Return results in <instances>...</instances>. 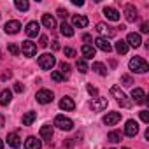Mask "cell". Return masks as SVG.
Masks as SVG:
<instances>
[{
  "label": "cell",
  "instance_id": "cell-1",
  "mask_svg": "<svg viewBox=\"0 0 149 149\" xmlns=\"http://www.w3.org/2000/svg\"><path fill=\"white\" fill-rule=\"evenodd\" d=\"M130 70L132 72H137V74H146L149 70V65H147V61L144 58L135 56V58L130 60Z\"/></svg>",
  "mask_w": 149,
  "mask_h": 149
},
{
  "label": "cell",
  "instance_id": "cell-2",
  "mask_svg": "<svg viewBox=\"0 0 149 149\" xmlns=\"http://www.w3.org/2000/svg\"><path fill=\"white\" fill-rule=\"evenodd\" d=\"M111 93H112V97L118 100V104H119L121 107H125V109H130V107H132V100H128V97L121 91L119 86H112V88H111Z\"/></svg>",
  "mask_w": 149,
  "mask_h": 149
},
{
  "label": "cell",
  "instance_id": "cell-3",
  "mask_svg": "<svg viewBox=\"0 0 149 149\" xmlns=\"http://www.w3.org/2000/svg\"><path fill=\"white\" fill-rule=\"evenodd\" d=\"M54 63H56V58L53 54H49V53H44V54L39 56V67L42 70H51L54 67Z\"/></svg>",
  "mask_w": 149,
  "mask_h": 149
},
{
  "label": "cell",
  "instance_id": "cell-4",
  "mask_svg": "<svg viewBox=\"0 0 149 149\" xmlns=\"http://www.w3.org/2000/svg\"><path fill=\"white\" fill-rule=\"evenodd\" d=\"M54 126H58L60 130L68 132V130H72V128H74V121L60 114V116H56V118H54Z\"/></svg>",
  "mask_w": 149,
  "mask_h": 149
},
{
  "label": "cell",
  "instance_id": "cell-5",
  "mask_svg": "<svg viewBox=\"0 0 149 149\" xmlns=\"http://www.w3.org/2000/svg\"><path fill=\"white\" fill-rule=\"evenodd\" d=\"M35 98H37L39 104H49V102H53L54 95H53V91H49V90H40V91H37Z\"/></svg>",
  "mask_w": 149,
  "mask_h": 149
},
{
  "label": "cell",
  "instance_id": "cell-6",
  "mask_svg": "<svg viewBox=\"0 0 149 149\" xmlns=\"http://www.w3.org/2000/svg\"><path fill=\"white\" fill-rule=\"evenodd\" d=\"M90 107H91L95 112H102L104 109H107V98H102V97L93 98V100L90 102Z\"/></svg>",
  "mask_w": 149,
  "mask_h": 149
},
{
  "label": "cell",
  "instance_id": "cell-7",
  "mask_svg": "<svg viewBox=\"0 0 149 149\" xmlns=\"http://www.w3.org/2000/svg\"><path fill=\"white\" fill-rule=\"evenodd\" d=\"M97 32H98L100 35H104V39H107V37H114V35H116V30L111 28V26L105 25V23H98V25H97Z\"/></svg>",
  "mask_w": 149,
  "mask_h": 149
},
{
  "label": "cell",
  "instance_id": "cell-8",
  "mask_svg": "<svg viewBox=\"0 0 149 149\" xmlns=\"http://www.w3.org/2000/svg\"><path fill=\"white\" fill-rule=\"evenodd\" d=\"M119 121H121V112H107V116H104V125L107 126H114Z\"/></svg>",
  "mask_w": 149,
  "mask_h": 149
},
{
  "label": "cell",
  "instance_id": "cell-9",
  "mask_svg": "<svg viewBox=\"0 0 149 149\" xmlns=\"http://www.w3.org/2000/svg\"><path fill=\"white\" fill-rule=\"evenodd\" d=\"M95 46H97L98 49H102L104 53H111V51H112V46H111V42H109L107 39H104V37H98V39H95Z\"/></svg>",
  "mask_w": 149,
  "mask_h": 149
},
{
  "label": "cell",
  "instance_id": "cell-10",
  "mask_svg": "<svg viewBox=\"0 0 149 149\" xmlns=\"http://www.w3.org/2000/svg\"><path fill=\"white\" fill-rule=\"evenodd\" d=\"M21 49H23L25 56H35V53H37V46L33 42H30V40H25L23 46H21Z\"/></svg>",
  "mask_w": 149,
  "mask_h": 149
},
{
  "label": "cell",
  "instance_id": "cell-11",
  "mask_svg": "<svg viewBox=\"0 0 149 149\" xmlns=\"http://www.w3.org/2000/svg\"><path fill=\"white\" fill-rule=\"evenodd\" d=\"M125 133H126L128 137H135V135L139 133V125H137V121H133V119L126 121V126H125Z\"/></svg>",
  "mask_w": 149,
  "mask_h": 149
},
{
  "label": "cell",
  "instance_id": "cell-12",
  "mask_svg": "<svg viewBox=\"0 0 149 149\" xmlns=\"http://www.w3.org/2000/svg\"><path fill=\"white\" fill-rule=\"evenodd\" d=\"M72 25L77 26V28H86L88 26V18L81 16V14H74L72 16Z\"/></svg>",
  "mask_w": 149,
  "mask_h": 149
},
{
  "label": "cell",
  "instance_id": "cell-13",
  "mask_svg": "<svg viewBox=\"0 0 149 149\" xmlns=\"http://www.w3.org/2000/svg\"><path fill=\"white\" fill-rule=\"evenodd\" d=\"M19 28H21V23H19V21H16V19L7 21V23H6V26H4L6 33H18V32H19Z\"/></svg>",
  "mask_w": 149,
  "mask_h": 149
},
{
  "label": "cell",
  "instance_id": "cell-14",
  "mask_svg": "<svg viewBox=\"0 0 149 149\" xmlns=\"http://www.w3.org/2000/svg\"><path fill=\"white\" fill-rule=\"evenodd\" d=\"M39 32H40V25H39L37 21H30V23L26 25V35H28V37H37Z\"/></svg>",
  "mask_w": 149,
  "mask_h": 149
},
{
  "label": "cell",
  "instance_id": "cell-15",
  "mask_svg": "<svg viewBox=\"0 0 149 149\" xmlns=\"http://www.w3.org/2000/svg\"><path fill=\"white\" fill-rule=\"evenodd\" d=\"M128 46H132V47H139L140 44H142V39H140V35L139 33H128V37H126V40H125Z\"/></svg>",
  "mask_w": 149,
  "mask_h": 149
},
{
  "label": "cell",
  "instance_id": "cell-16",
  "mask_svg": "<svg viewBox=\"0 0 149 149\" xmlns=\"http://www.w3.org/2000/svg\"><path fill=\"white\" fill-rule=\"evenodd\" d=\"M132 98H133L135 104H146V93H144V90L142 88H135L132 91Z\"/></svg>",
  "mask_w": 149,
  "mask_h": 149
},
{
  "label": "cell",
  "instance_id": "cell-17",
  "mask_svg": "<svg viewBox=\"0 0 149 149\" xmlns=\"http://www.w3.org/2000/svg\"><path fill=\"white\" fill-rule=\"evenodd\" d=\"M40 147H42V142L37 137H28L25 140V149H40Z\"/></svg>",
  "mask_w": 149,
  "mask_h": 149
},
{
  "label": "cell",
  "instance_id": "cell-18",
  "mask_svg": "<svg viewBox=\"0 0 149 149\" xmlns=\"http://www.w3.org/2000/svg\"><path fill=\"white\" fill-rule=\"evenodd\" d=\"M60 109H63V111H74V109H76V104H74V100L70 97H63L60 100Z\"/></svg>",
  "mask_w": 149,
  "mask_h": 149
},
{
  "label": "cell",
  "instance_id": "cell-19",
  "mask_svg": "<svg viewBox=\"0 0 149 149\" xmlns=\"http://www.w3.org/2000/svg\"><path fill=\"white\" fill-rule=\"evenodd\" d=\"M125 16H126L128 21H135V19H137V9H135V6L126 4V6H125Z\"/></svg>",
  "mask_w": 149,
  "mask_h": 149
},
{
  "label": "cell",
  "instance_id": "cell-20",
  "mask_svg": "<svg viewBox=\"0 0 149 149\" xmlns=\"http://www.w3.org/2000/svg\"><path fill=\"white\" fill-rule=\"evenodd\" d=\"M81 53H83V56H84V60H91L93 56H95V47L91 46V44H84L83 47H81Z\"/></svg>",
  "mask_w": 149,
  "mask_h": 149
},
{
  "label": "cell",
  "instance_id": "cell-21",
  "mask_svg": "<svg viewBox=\"0 0 149 149\" xmlns=\"http://www.w3.org/2000/svg\"><path fill=\"white\" fill-rule=\"evenodd\" d=\"M40 137H42L44 140L51 142V139H53V126H51V125H44V126H40Z\"/></svg>",
  "mask_w": 149,
  "mask_h": 149
},
{
  "label": "cell",
  "instance_id": "cell-22",
  "mask_svg": "<svg viewBox=\"0 0 149 149\" xmlns=\"http://www.w3.org/2000/svg\"><path fill=\"white\" fill-rule=\"evenodd\" d=\"M104 14H105V18L111 19V21H118V19H119V13H118V9H114V7H105V9H104Z\"/></svg>",
  "mask_w": 149,
  "mask_h": 149
},
{
  "label": "cell",
  "instance_id": "cell-23",
  "mask_svg": "<svg viewBox=\"0 0 149 149\" xmlns=\"http://www.w3.org/2000/svg\"><path fill=\"white\" fill-rule=\"evenodd\" d=\"M7 144H9L11 147L18 149V147L21 146V139H19V135H18V133H9V135H7Z\"/></svg>",
  "mask_w": 149,
  "mask_h": 149
},
{
  "label": "cell",
  "instance_id": "cell-24",
  "mask_svg": "<svg viewBox=\"0 0 149 149\" xmlns=\"http://www.w3.org/2000/svg\"><path fill=\"white\" fill-rule=\"evenodd\" d=\"M42 25L46 26V28H56V19L51 16V14H42Z\"/></svg>",
  "mask_w": 149,
  "mask_h": 149
},
{
  "label": "cell",
  "instance_id": "cell-25",
  "mask_svg": "<svg viewBox=\"0 0 149 149\" xmlns=\"http://www.w3.org/2000/svg\"><path fill=\"white\" fill-rule=\"evenodd\" d=\"M11 100H13V91L4 90L2 93H0V105H9Z\"/></svg>",
  "mask_w": 149,
  "mask_h": 149
},
{
  "label": "cell",
  "instance_id": "cell-26",
  "mask_svg": "<svg viewBox=\"0 0 149 149\" xmlns=\"http://www.w3.org/2000/svg\"><path fill=\"white\" fill-rule=\"evenodd\" d=\"M60 32H61V35H65V37H72L74 35V26H70L68 23H61L60 25Z\"/></svg>",
  "mask_w": 149,
  "mask_h": 149
},
{
  "label": "cell",
  "instance_id": "cell-27",
  "mask_svg": "<svg viewBox=\"0 0 149 149\" xmlns=\"http://www.w3.org/2000/svg\"><path fill=\"white\" fill-rule=\"evenodd\" d=\"M35 119H37V112L30 111V112H26V114L23 116V125H25V126H30Z\"/></svg>",
  "mask_w": 149,
  "mask_h": 149
},
{
  "label": "cell",
  "instance_id": "cell-28",
  "mask_svg": "<svg viewBox=\"0 0 149 149\" xmlns=\"http://www.w3.org/2000/svg\"><path fill=\"white\" fill-rule=\"evenodd\" d=\"M93 70L98 74V76H107V68H105V65L100 63V61H95V63H93Z\"/></svg>",
  "mask_w": 149,
  "mask_h": 149
},
{
  "label": "cell",
  "instance_id": "cell-29",
  "mask_svg": "<svg viewBox=\"0 0 149 149\" xmlns=\"http://www.w3.org/2000/svg\"><path fill=\"white\" fill-rule=\"evenodd\" d=\"M61 76L65 77V79H68V76H70V65L68 63H65V61H61L60 63V70H58Z\"/></svg>",
  "mask_w": 149,
  "mask_h": 149
},
{
  "label": "cell",
  "instance_id": "cell-30",
  "mask_svg": "<svg viewBox=\"0 0 149 149\" xmlns=\"http://www.w3.org/2000/svg\"><path fill=\"white\" fill-rule=\"evenodd\" d=\"M116 51H118L119 54H126V53H128V44H126L125 40H118V42H116Z\"/></svg>",
  "mask_w": 149,
  "mask_h": 149
},
{
  "label": "cell",
  "instance_id": "cell-31",
  "mask_svg": "<svg viewBox=\"0 0 149 149\" xmlns=\"http://www.w3.org/2000/svg\"><path fill=\"white\" fill-rule=\"evenodd\" d=\"M14 6H16V9L18 11H28V7H30V4L26 2V0H16V2H14Z\"/></svg>",
  "mask_w": 149,
  "mask_h": 149
},
{
  "label": "cell",
  "instance_id": "cell-32",
  "mask_svg": "<svg viewBox=\"0 0 149 149\" xmlns=\"http://www.w3.org/2000/svg\"><path fill=\"white\" fill-rule=\"evenodd\" d=\"M76 67H77V70H79L81 74H86V72L90 70V68H88V63H86V60H77Z\"/></svg>",
  "mask_w": 149,
  "mask_h": 149
},
{
  "label": "cell",
  "instance_id": "cell-33",
  "mask_svg": "<svg viewBox=\"0 0 149 149\" xmlns=\"http://www.w3.org/2000/svg\"><path fill=\"white\" fill-rule=\"evenodd\" d=\"M51 79H53V81H56V83H61V81H65V77L61 76V74H60L58 70L51 72Z\"/></svg>",
  "mask_w": 149,
  "mask_h": 149
},
{
  "label": "cell",
  "instance_id": "cell-34",
  "mask_svg": "<svg viewBox=\"0 0 149 149\" xmlns=\"http://www.w3.org/2000/svg\"><path fill=\"white\" fill-rule=\"evenodd\" d=\"M109 140L114 142V144H116V142H121V133H118V132H111V133H109Z\"/></svg>",
  "mask_w": 149,
  "mask_h": 149
},
{
  "label": "cell",
  "instance_id": "cell-35",
  "mask_svg": "<svg viewBox=\"0 0 149 149\" xmlns=\"http://www.w3.org/2000/svg\"><path fill=\"white\" fill-rule=\"evenodd\" d=\"M86 90H88V93L91 95V97H95V95H98V90L93 86V84H86Z\"/></svg>",
  "mask_w": 149,
  "mask_h": 149
},
{
  "label": "cell",
  "instance_id": "cell-36",
  "mask_svg": "<svg viewBox=\"0 0 149 149\" xmlns=\"http://www.w3.org/2000/svg\"><path fill=\"white\" fill-rule=\"evenodd\" d=\"M9 51H11L14 56H18V54H19V47H18L16 44H9Z\"/></svg>",
  "mask_w": 149,
  "mask_h": 149
},
{
  "label": "cell",
  "instance_id": "cell-37",
  "mask_svg": "<svg viewBox=\"0 0 149 149\" xmlns=\"http://www.w3.org/2000/svg\"><path fill=\"white\" fill-rule=\"evenodd\" d=\"M121 83H123L125 86H130V84H133V83H132V77H130V76H123V77H121Z\"/></svg>",
  "mask_w": 149,
  "mask_h": 149
},
{
  "label": "cell",
  "instance_id": "cell-38",
  "mask_svg": "<svg viewBox=\"0 0 149 149\" xmlns=\"http://www.w3.org/2000/svg\"><path fill=\"white\" fill-rule=\"evenodd\" d=\"M140 119L144 123H149V112L147 111H140Z\"/></svg>",
  "mask_w": 149,
  "mask_h": 149
},
{
  "label": "cell",
  "instance_id": "cell-39",
  "mask_svg": "<svg viewBox=\"0 0 149 149\" xmlns=\"http://www.w3.org/2000/svg\"><path fill=\"white\" fill-rule=\"evenodd\" d=\"M65 54H67L68 58H74V56H76V51H74L72 47H65Z\"/></svg>",
  "mask_w": 149,
  "mask_h": 149
},
{
  "label": "cell",
  "instance_id": "cell-40",
  "mask_svg": "<svg viewBox=\"0 0 149 149\" xmlns=\"http://www.w3.org/2000/svg\"><path fill=\"white\" fill-rule=\"evenodd\" d=\"M39 46H40V47H46V46H47V37H46V35H40V40H39Z\"/></svg>",
  "mask_w": 149,
  "mask_h": 149
},
{
  "label": "cell",
  "instance_id": "cell-41",
  "mask_svg": "<svg viewBox=\"0 0 149 149\" xmlns=\"http://www.w3.org/2000/svg\"><path fill=\"white\" fill-rule=\"evenodd\" d=\"M23 90H25V86H23L21 83H16V84H14V91H16V93H23Z\"/></svg>",
  "mask_w": 149,
  "mask_h": 149
},
{
  "label": "cell",
  "instance_id": "cell-42",
  "mask_svg": "<svg viewBox=\"0 0 149 149\" xmlns=\"http://www.w3.org/2000/svg\"><path fill=\"white\" fill-rule=\"evenodd\" d=\"M58 16H60V18H63V19H67V16H68V13H67L65 9H58Z\"/></svg>",
  "mask_w": 149,
  "mask_h": 149
},
{
  "label": "cell",
  "instance_id": "cell-43",
  "mask_svg": "<svg viewBox=\"0 0 149 149\" xmlns=\"http://www.w3.org/2000/svg\"><path fill=\"white\" fill-rule=\"evenodd\" d=\"M140 32H142V33H147V32H149V23H142Z\"/></svg>",
  "mask_w": 149,
  "mask_h": 149
},
{
  "label": "cell",
  "instance_id": "cell-44",
  "mask_svg": "<svg viewBox=\"0 0 149 149\" xmlns=\"http://www.w3.org/2000/svg\"><path fill=\"white\" fill-rule=\"evenodd\" d=\"M72 4H74V6H79V7H81V6H84L83 0H72Z\"/></svg>",
  "mask_w": 149,
  "mask_h": 149
},
{
  "label": "cell",
  "instance_id": "cell-45",
  "mask_svg": "<svg viewBox=\"0 0 149 149\" xmlns=\"http://www.w3.org/2000/svg\"><path fill=\"white\" fill-rule=\"evenodd\" d=\"M83 40H84V42H91V35L84 33V35H83Z\"/></svg>",
  "mask_w": 149,
  "mask_h": 149
},
{
  "label": "cell",
  "instance_id": "cell-46",
  "mask_svg": "<svg viewBox=\"0 0 149 149\" xmlns=\"http://www.w3.org/2000/svg\"><path fill=\"white\" fill-rule=\"evenodd\" d=\"M53 49H54V51H58V49H60V44H58V40H54V42H53Z\"/></svg>",
  "mask_w": 149,
  "mask_h": 149
},
{
  "label": "cell",
  "instance_id": "cell-47",
  "mask_svg": "<svg viewBox=\"0 0 149 149\" xmlns=\"http://www.w3.org/2000/svg\"><path fill=\"white\" fill-rule=\"evenodd\" d=\"M4 123H6V119H4L2 114H0V128H4Z\"/></svg>",
  "mask_w": 149,
  "mask_h": 149
},
{
  "label": "cell",
  "instance_id": "cell-48",
  "mask_svg": "<svg viewBox=\"0 0 149 149\" xmlns=\"http://www.w3.org/2000/svg\"><path fill=\"white\" fill-rule=\"evenodd\" d=\"M0 149H4V142H2V139H0Z\"/></svg>",
  "mask_w": 149,
  "mask_h": 149
},
{
  "label": "cell",
  "instance_id": "cell-49",
  "mask_svg": "<svg viewBox=\"0 0 149 149\" xmlns=\"http://www.w3.org/2000/svg\"><path fill=\"white\" fill-rule=\"evenodd\" d=\"M123 149H130V147H123Z\"/></svg>",
  "mask_w": 149,
  "mask_h": 149
},
{
  "label": "cell",
  "instance_id": "cell-50",
  "mask_svg": "<svg viewBox=\"0 0 149 149\" xmlns=\"http://www.w3.org/2000/svg\"><path fill=\"white\" fill-rule=\"evenodd\" d=\"M67 149H72V147H67Z\"/></svg>",
  "mask_w": 149,
  "mask_h": 149
}]
</instances>
